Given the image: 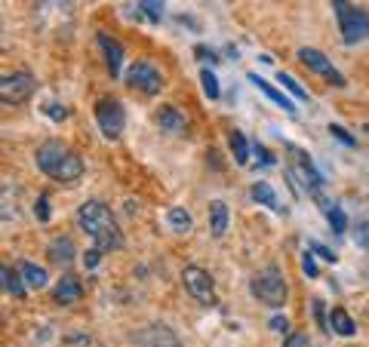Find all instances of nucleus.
I'll use <instances>...</instances> for the list:
<instances>
[{"label":"nucleus","mask_w":369,"mask_h":347,"mask_svg":"<svg viewBox=\"0 0 369 347\" xmlns=\"http://www.w3.org/2000/svg\"><path fill=\"white\" fill-rule=\"evenodd\" d=\"M329 332L341 335V338L357 335V323L351 320V314L345 311V307H332V314H329Z\"/></svg>","instance_id":"dca6fc26"},{"label":"nucleus","mask_w":369,"mask_h":347,"mask_svg":"<svg viewBox=\"0 0 369 347\" xmlns=\"http://www.w3.org/2000/svg\"><path fill=\"white\" fill-rule=\"evenodd\" d=\"M329 133L336 136L338 142H345V145H354V136H351V133H345V129H341L338 123H332V126H329Z\"/></svg>","instance_id":"e433bc0d"},{"label":"nucleus","mask_w":369,"mask_h":347,"mask_svg":"<svg viewBox=\"0 0 369 347\" xmlns=\"http://www.w3.org/2000/svg\"><path fill=\"white\" fill-rule=\"evenodd\" d=\"M136 344H142V347H182L179 335L163 323H151L148 329L136 332Z\"/></svg>","instance_id":"9d476101"},{"label":"nucleus","mask_w":369,"mask_h":347,"mask_svg":"<svg viewBox=\"0 0 369 347\" xmlns=\"http://www.w3.org/2000/svg\"><path fill=\"white\" fill-rule=\"evenodd\" d=\"M182 283L188 289L191 298H197L200 304H216V286H212V277L197 265H184L182 270Z\"/></svg>","instance_id":"39448f33"},{"label":"nucleus","mask_w":369,"mask_h":347,"mask_svg":"<svg viewBox=\"0 0 369 347\" xmlns=\"http://www.w3.org/2000/svg\"><path fill=\"white\" fill-rule=\"evenodd\" d=\"M249 289H253V295L268 307H283L286 295H290V286H286V280L277 268H265L262 274H255Z\"/></svg>","instance_id":"7ed1b4c3"},{"label":"nucleus","mask_w":369,"mask_h":347,"mask_svg":"<svg viewBox=\"0 0 369 347\" xmlns=\"http://www.w3.org/2000/svg\"><path fill=\"white\" fill-rule=\"evenodd\" d=\"M34 212H37V219H40V221H50V197H46V194L37 197Z\"/></svg>","instance_id":"7c9ffc66"},{"label":"nucleus","mask_w":369,"mask_h":347,"mask_svg":"<svg viewBox=\"0 0 369 347\" xmlns=\"http://www.w3.org/2000/svg\"><path fill=\"white\" fill-rule=\"evenodd\" d=\"M299 62L304 65V68L323 74V77H326L329 83H336V87H345V77H341V74L332 68V62L320 50H314V46H302V50H299Z\"/></svg>","instance_id":"1a4fd4ad"},{"label":"nucleus","mask_w":369,"mask_h":347,"mask_svg":"<svg viewBox=\"0 0 369 347\" xmlns=\"http://www.w3.org/2000/svg\"><path fill=\"white\" fill-rule=\"evenodd\" d=\"M290 157H292V163H295V170L302 172V182H304V187H311V191H317V187L323 184V175L317 172V166H314L308 157H304L299 148L295 145H290Z\"/></svg>","instance_id":"ddd939ff"},{"label":"nucleus","mask_w":369,"mask_h":347,"mask_svg":"<svg viewBox=\"0 0 369 347\" xmlns=\"http://www.w3.org/2000/svg\"><path fill=\"white\" fill-rule=\"evenodd\" d=\"M126 83H129L133 89L145 92V96H157V92L163 89V77H160V71H157L151 62H136V65H129Z\"/></svg>","instance_id":"0eeeda50"},{"label":"nucleus","mask_w":369,"mask_h":347,"mask_svg":"<svg viewBox=\"0 0 369 347\" xmlns=\"http://www.w3.org/2000/svg\"><path fill=\"white\" fill-rule=\"evenodd\" d=\"M138 6L145 9L151 22H160V16H163V0H138Z\"/></svg>","instance_id":"c85d7f7f"},{"label":"nucleus","mask_w":369,"mask_h":347,"mask_svg":"<svg viewBox=\"0 0 369 347\" xmlns=\"http://www.w3.org/2000/svg\"><path fill=\"white\" fill-rule=\"evenodd\" d=\"M271 332H277V335H286L290 332V320H286V316H271Z\"/></svg>","instance_id":"c9c22d12"},{"label":"nucleus","mask_w":369,"mask_h":347,"mask_svg":"<svg viewBox=\"0 0 369 347\" xmlns=\"http://www.w3.org/2000/svg\"><path fill=\"white\" fill-rule=\"evenodd\" d=\"M311 252H317L320 258H326V261H332V265H336V252H332V249H326V246H323V243L311 240Z\"/></svg>","instance_id":"72a5a7b5"},{"label":"nucleus","mask_w":369,"mask_h":347,"mask_svg":"<svg viewBox=\"0 0 369 347\" xmlns=\"http://www.w3.org/2000/svg\"><path fill=\"white\" fill-rule=\"evenodd\" d=\"M354 240L360 249H369V221H360L357 231H354Z\"/></svg>","instance_id":"2f4dec72"},{"label":"nucleus","mask_w":369,"mask_h":347,"mask_svg":"<svg viewBox=\"0 0 369 347\" xmlns=\"http://www.w3.org/2000/svg\"><path fill=\"white\" fill-rule=\"evenodd\" d=\"M326 219H329V228L336 231V233H341V231H345L348 219H345V212H341L338 206H329V209H326Z\"/></svg>","instance_id":"cd10ccee"},{"label":"nucleus","mask_w":369,"mask_h":347,"mask_svg":"<svg viewBox=\"0 0 369 347\" xmlns=\"http://www.w3.org/2000/svg\"><path fill=\"white\" fill-rule=\"evenodd\" d=\"M68 154H71V148L62 142V138H46V142L37 148V154H34V160H37V170H40L43 175H50L59 170V166L68 160Z\"/></svg>","instance_id":"6e6552de"},{"label":"nucleus","mask_w":369,"mask_h":347,"mask_svg":"<svg viewBox=\"0 0 369 347\" xmlns=\"http://www.w3.org/2000/svg\"><path fill=\"white\" fill-rule=\"evenodd\" d=\"M77 228L87 233V237H92L96 249H101V252L123 249V233H120L114 215H111V209L101 200H87L80 206L77 209Z\"/></svg>","instance_id":"f257e3e1"},{"label":"nucleus","mask_w":369,"mask_h":347,"mask_svg":"<svg viewBox=\"0 0 369 347\" xmlns=\"http://www.w3.org/2000/svg\"><path fill=\"white\" fill-rule=\"evenodd\" d=\"M37 83L28 71H9V74H0V101L4 105H22L34 96Z\"/></svg>","instance_id":"20e7f679"},{"label":"nucleus","mask_w":369,"mask_h":347,"mask_svg":"<svg viewBox=\"0 0 369 347\" xmlns=\"http://www.w3.org/2000/svg\"><path fill=\"white\" fill-rule=\"evenodd\" d=\"M366 129H369V123H366Z\"/></svg>","instance_id":"58836bf2"},{"label":"nucleus","mask_w":369,"mask_h":347,"mask_svg":"<svg viewBox=\"0 0 369 347\" xmlns=\"http://www.w3.org/2000/svg\"><path fill=\"white\" fill-rule=\"evenodd\" d=\"M46 114H50L53 120H65V117H68V111L59 108V105H46Z\"/></svg>","instance_id":"4c0bfd02"},{"label":"nucleus","mask_w":369,"mask_h":347,"mask_svg":"<svg viewBox=\"0 0 369 347\" xmlns=\"http://www.w3.org/2000/svg\"><path fill=\"white\" fill-rule=\"evenodd\" d=\"M200 83H203V92L209 96V101H216L219 96H221V87H219V77L212 74L209 68H203L200 71Z\"/></svg>","instance_id":"a878e982"},{"label":"nucleus","mask_w":369,"mask_h":347,"mask_svg":"<svg viewBox=\"0 0 369 347\" xmlns=\"http://www.w3.org/2000/svg\"><path fill=\"white\" fill-rule=\"evenodd\" d=\"M166 224L175 231V233H188L194 228V219L188 209H182V206H172L170 212H166Z\"/></svg>","instance_id":"4be33fe9"},{"label":"nucleus","mask_w":369,"mask_h":347,"mask_svg":"<svg viewBox=\"0 0 369 347\" xmlns=\"http://www.w3.org/2000/svg\"><path fill=\"white\" fill-rule=\"evenodd\" d=\"M0 289L9 292L13 298H25V280L18 274V268H9L0 261Z\"/></svg>","instance_id":"2eb2a0df"},{"label":"nucleus","mask_w":369,"mask_h":347,"mask_svg":"<svg viewBox=\"0 0 369 347\" xmlns=\"http://www.w3.org/2000/svg\"><path fill=\"white\" fill-rule=\"evenodd\" d=\"M277 83H280L283 89H290V92H292V96L299 99V101H308V92H304V89L299 87V83H295V77H292V74L280 71V74H277Z\"/></svg>","instance_id":"bb28decb"},{"label":"nucleus","mask_w":369,"mask_h":347,"mask_svg":"<svg viewBox=\"0 0 369 347\" xmlns=\"http://www.w3.org/2000/svg\"><path fill=\"white\" fill-rule=\"evenodd\" d=\"M50 261L59 268H68L74 261V240L71 237H55L50 243Z\"/></svg>","instance_id":"a211bd4d"},{"label":"nucleus","mask_w":369,"mask_h":347,"mask_svg":"<svg viewBox=\"0 0 369 347\" xmlns=\"http://www.w3.org/2000/svg\"><path fill=\"white\" fill-rule=\"evenodd\" d=\"M101 255H105V252H101V249H89L87 255H83V268H87V270H92V268H96L99 261H101Z\"/></svg>","instance_id":"f704fd0d"},{"label":"nucleus","mask_w":369,"mask_h":347,"mask_svg":"<svg viewBox=\"0 0 369 347\" xmlns=\"http://www.w3.org/2000/svg\"><path fill=\"white\" fill-rule=\"evenodd\" d=\"M83 298V286H80V280L77 277H71V274H65L59 283H55V289H53V302L55 304H77Z\"/></svg>","instance_id":"f8f14e48"},{"label":"nucleus","mask_w":369,"mask_h":347,"mask_svg":"<svg viewBox=\"0 0 369 347\" xmlns=\"http://www.w3.org/2000/svg\"><path fill=\"white\" fill-rule=\"evenodd\" d=\"M96 120H99V129L105 138H120L126 126V114H123V105L117 99H101L96 105Z\"/></svg>","instance_id":"423d86ee"},{"label":"nucleus","mask_w":369,"mask_h":347,"mask_svg":"<svg viewBox=\"0 0 369 347\" xmlns=\"http://www.w3.org/2000/svg\"><path fill=\"white\" fill-rule=\"evenodd\" d=\"M314 320L320 323L323 332H329V316H326V304L320 302V298H314Z\"/></svg>","instance_id":"c756f323"},{"label":"nucleus","mask_w":369,"mask_h":347,"mask_svg":"<svg viewBox=\"0 0 369 347\" xmlns=\"http://www.w3.org/2000/svg\"><path fill=\"white\" fill-rule=\"evenodd\" d=\"M249 83H253V87H258V92H265V96L271 99L277 108H283V111H290V114H295V101H292V99H286L283 92L274 87V83L262 80V77H258V74H249Z\"/></svg>","instance_id":"4468645a"},{"label":"nucleus","mask_w":369,"mask_h":347,"mask_svg":"<svg viewBox=\"0 0 369 347\" xmlns=\"http://www.w3.org/2000/svg\"><path fill=\"white\" fill-rule=\"evenodd\" d=\"M231 151H234V160L243 166L246 160H249V145H246V138H243V133H231Z\"/></svg>","instance_id":"393cba45"},{"label":"nucleus","mask_w":369,"mask_h":347,"mask_svg":"<svg viewBox=\"0 0 369 347\" xmlns=\"http://www.w3.org/2000/svg\"><path fill=\"white\" fill-rule=\"evenodd\" d=\"M83 175V160H80V157L77 154H68V160H65L62 166H59V170H55L53 172V182H62V184H71V182H77V178Z\"/></svg>","instance_id":"6ab92c4d"},{"label":"nucleus","mask_w":369,"mask_h":347,"mask_svg":"<svg viewBox=\"0 0 369 347\" xmlns=\"http://www.w3.org/2000/svg\"><path fill=\"white\" fill-rule=\"evenodd\" d=\"M18 274H22L25 280V286H31V289H43L46 283H50V277H46V270L40 265H34V261H18Z\"/></svg>","instance_id":"aec40b11"},{"label":"nucleus","mask_w":369,"mask_h":347,"mask_svg":"<svg viewBox=\"0 0 369 347\" xmlns=\"http://www.w3.org/2000/svg\"><path fill=\"white\" fill-rule=\"evenodd\" d=\"M302 270H304V277L308 280H317L320 274H317V265H314V258H311V252H304L302 255Z\"/></svg>","instance_id":"473e14b6"},{"label":"nucleus","mask_w":369,"mask_h":347,"mask_svg":"<svg viewBox=\"0 0 369 347\" xmlns=\"http://www.w3.org/2000/svg\"><path fill=\"white\" fill-rule=\"evenodd\" d=\"M332 9H336V18H338V31H341V40L348 46H357L369 37V13L360 9L348 0H329Z\"/></svg>","instance_id":"f03ea898"},{"label":"nucleus","mask_w":369,"mask_h":347,"mask_svg":"<svg viewBox=\"0 0 369 347\" xmlns=\"http://www.w3.org/2000/svg\"><path fill=\"white\" fill-rule=\"evenodd\" d=\"M99 46H101V53H105V62H108V71H111V77H120V68H123V43L117 40V37H111L105 31H99Z\"/></svg>","instance_id":"9b49d317"},{"label":"nucleus","mask_w":369,"mask_h":347,"mask_svg":"<svg viewBox=\"0 0 369 347\" xmlns=\"http://www.w3.org/2000/svg\"><path fill=\"white\" fill-rule=\"evenodd\" d=\"M253 200L255 203H262V206H268L271 212H280V203H277V191L268 182H255L253 184Z\"/></svg>","instance_id":"5701e85b"},{"label":"nucleus","mask_w":369,"mask_h":347,"mask_svg":"<svg viewBox=\"0 0 369 347\" xmlns=\"http://www.w3.org/2000/svg\"><path fill=\"white\" fill-rule=\"evenodd\" d=\"M154 120H157V126H160L163 133H170V136H182L184 126H188V123H184V117L175 108H160Z\"/></svg>","instance_id":"f3484780"},{"label":"nucleus","mask_w":369,"mask_h":347,"mask_svg":"<svg viewBox=\"0 0 369 347\" xmlns=\"http://www.w3.org/2000/svg\"><path fill=\"white\" fill-rule=\"evenodd\" d=\"M18 215V203H16V191L13 187H4L0 191V221H9Z\"/></svg>","instance_id":"b1692460"},{"label":"nucleus","mask_w":369,"mask_h":347,"mask_svg":"<svg viewBox=\"0 0 369 347\" xmlns=\"http://www.w3.org/2000/svg\"><path fill=\"white\" fill-rule=\"evenodd\" d=\"M228 206H225V200H216L209 206V228H212V233L216 237H225V231H228Z\"/></svg>","instance_id":"412c9836"}]
</instances>
